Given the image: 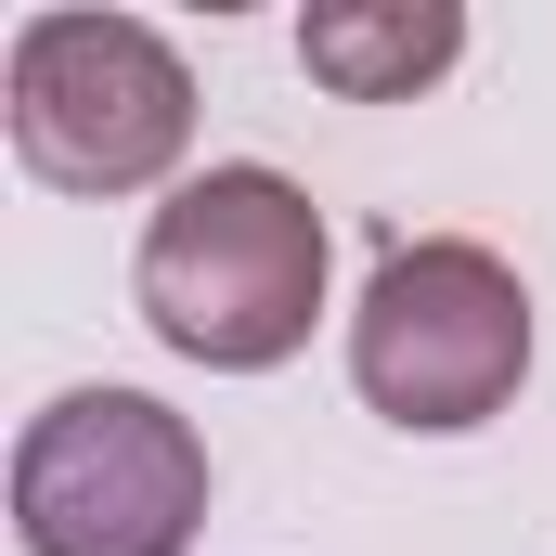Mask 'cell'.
I'll return each instance as SVG.
<instances>
[{
    "instance_id": "cell-1",
    "label": "cell",
    "mask_w": 556,
    "mask_h": 556,
    "mask_svg": "<svg viewBox=\"0 0 556 556\" xmlns=\"http://www.w3.org/2000/svg\"><path fill=\"white\" fill-rule=\"evenodd\" d=\"M142 324L207 376H273L324 311V207L285 168H194L130 260Z\"/></svg>"
},
{
    "instance_id": "cell-2",
    "label": "cell",
    "mask_w": 556,
    "mask_h": 556,
    "mask_svg": "<svg viewBox=\"0 0 556 556\" xmlns=\"http://www.w3.org/2000/svg\"><path fill=\"white\" fill-rule=\"evenodd\" d=\"M350 376H363V402L389 427H427V440L492 427L518 402V376H531V285L466 233L389 247L363 311H350Z\"/></svg>"
},
{
    "instance_id": "cell-3",
    "label": "cell",
    "mask_w": 556,
    "mask_h": 556,
    "mask_svg": "<svg viewBox=\"0 0 556 556\" xmlns=\"http://www.w3.org/2000/svg\"><path fill=\"white\" fill-rule=\"evenodd\" d=\"M194 518H207V440L155 389H65L13 440L26 556H181Z\"/></svg>"
},
{
    "instance_id": "cell-4",
    "label": "cell",
    "mask_w": 556,
    "mask_h": 556,
    "mask_svg": "<svg viewBox=\"0 0 556 556\" xmlns=\"http://www.w3.org/2000/svg\"><path fill=\"white\" fill-rule=\"evenodd\" d=\"M0 91H13V155L52 194H142L194 142V78L142 13H26Z\"/></svg>"
},
{
    "instance_id": "cell-5",
    "label": "cell",
    "mask_w": 556,
    "mask_h": 556,
    "mask_svg": "<svg viewBox=\"0 0 556 556\" xmlns=\"http://www.w3.org/2000/svg\"><path fill=\"white\" fill-rule=\"evenodd\" d=\"M453 52H466L453 0H324V13H298V65L350 104H415L427 78H453Z\"/></svg>"
}]
</instances>
